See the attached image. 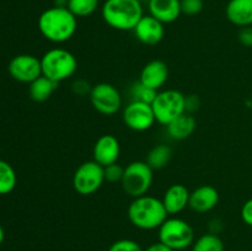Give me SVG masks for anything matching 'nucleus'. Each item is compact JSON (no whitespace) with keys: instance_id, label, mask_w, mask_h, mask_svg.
I'll use <instances>...</instances> for the list:
<instances>
[{"instance_id":"obj_7","label":"nucleus","mask_w":252,"mask_h":251,"mask_svg":"<svg viewBox=\"0 0 252 251\" xmlns=\"http://www.w3.org/2000/svg\"><path fill=\"white\" fill-rule=\"evenodd\" d=\"M159 241L174 251H181L194 243L193 228L181 218H167L159 228Z\"/></svg>"},{"instance_id":"obj_23","label":"nucleus","mask_w":252,"mask_h":251,"mask_svg":"<svg viewBox=\"0 0 252 251\" xmlns=\"http://www.w3.org/2000/svg\"><path fill=\"white\" fill-rule=\"evenodd\" d=\"M192 251H224V243L218 234L207 233L194 240Z\"/></svg>"},{"instance_id":"obj_8","label":"nucleus","mask_w":252,"mask_h":251,"mask_svg":"<svg viewBox=\"0 0 252 251\" xmlns=\"http://www.w3.org/2000/svg\"><path fill=\"white\" fill-rule=\"evenodd\" d=\"M105 169L95 160L85 161L75 170L73 187L81 196H90L97 192L105 182Z\"/></svg>"},{"instance_id":"obj_16","label":"nucleus","mask_w":252,"mask_h":251,"mask_svg":"<svg viewBox=\"0 0 252 251\" xmlns=\"http://www.w3.org/2000/svg\"><path fill=\"white\" fill-rule=\"evenodd\" d=\"M189 194H191V192L182 184L171 185L165 191L161 201L169 216L181 213L186 207H189Z\"/></svg>"},{"instance_id":"obj_2","label":"nucleus","mask_w":252,"mask_h":251,"mask_svg":"<svg viewBox=\"0 0 252 251\" xmlns=\"http://www.w3.org/2000/svg\"><path fill=\"white\" fill-rule=\"evenodd\" d=\"M127 216L130 223L142 230L159 229L169 218V213L165 209L161 199L149 194L133 198L128 206Z\"/></svg>"},{"instance_id":"obj_12","label":"nucleus","mask_w":252,"mask_h":251,"mask_svg":"<svg viewBox=\"0 0 252 251\" xmlns=\"http://www.w3.org/2000/svg\"><path fill=\"white\" fill-rule=\"evenodd\" d=\"M133 32L140 43L145 46H155L164 38L165 27L162 22L153 17L152 15H144Z\"/></svg>"},{"instance_id":"obj_10","label":"nucleus","mask_w":252,"mask_h":251,"mask_svg":"<svg viewBox=\"0 0 252 251\" xmlns=\"http://www.w3.org/2000/svg\"><path fill=\"white\" fill-rule=\"evenodd\" d=\"M123 122L134 132L149 130L157 122L154 111L150 103L130 101L123 110Z\"/></svg>"},{"instance_id":"obj_28","label":"nucleus","mask_w":252,"mask_h":251,"mask_svg":"<svg viewBox=\"0 0 252 251\" xmlns=\"http://www.w3.org/2000/svg\"><path fill=\"white\" fill-rule=\"evenodd\" d=\"M203 0H181V11L187 16L198 15L203 10Z\"/></svg>"},{"instance_id":"obj_17","label":"nucleus","mask_w":252,"mask_h":251,"mask_svg":"<svg viewBox=\"0 0 252 251\" xmlns=\"http://www.w3.org/2000/svg\"><path fill=\"white\" fill-rule=\"evenodd\" d=\"M148 7L149 15L164 25L176 21L182 14L181 0H149Z\"/></svg>"},{"instance_id":"obj_4","label":"nucleus","mask_w":252,"mask_h":251,"mask_svg":"<svg viewBox=\"0 0 252 251\" xmlns=\"http://www.w3.org/2000/svg\"><path fill=\"white\" fill-rule=\"evenodd\" d=\"M42 75L56 83L68 80L78 70V59L70 51L64 48H53L41 58Z\"/></svg>"},{"instance_id":"obj_13","label":"nucleus","mask_w":252,"mask_h":251,"mask_svg":"<svg viewBox=\"0 0 252 251\" xmlns=\"http://www.w3.org/2000/svg\"><path fill=\"white\" fill-rule=\"evenodd\" d=\"M121 154V145L117 138L112 134H103L96 140L94 145L93 157L96 162L106 167L118 161Z\"/></svg>"},{"instance_id":"obj_18","label":"nucleus","mask_w":252,"mask_h":251,"mask_svg":"<svg viewBox=\"0 0 252 251\" xmlns=\"http://www.w3.org/2000/svg\"><path fill=\"white\" fill-rule=\"evenodd\" d=\"M225 15L231 24L240 29L252 26V0H230Z\"/></svg>"},{"instance_id":"obj_27","label":"nucleus","mask_w":252,"mask_h":251,"mask_svg":"<svg viewBox=\"0 0 252 251\" xmlns=\"http://www.w3.org/2000/svg\"><path fill=\"white\" fill-rule=\"evenodd\" d=\"M108 251H144L137 241L132 239H120L110 246Z\"/></svg>"},{"instance_id":"obj_31","label":"nucleus","mask_w":252,"mask_h":251,"mask_svg":"<svg viewBox=\"0 0 252 251\" xmlns=\"http://www.w3.org/2000/svg\"><path fill=\"white\" fill-rule=\"evenodd\" d=\"M201 106V100L197 95H189L186 96V112L187 113H193L197 111Z\"/></svg>"},{"instance_id":"obj_9","label":"nucleus","mask_w":252,"mask_h":251,"mask_svg":"<svg viewBox=\"0 0 252 251\" xmlns=\"http://www.w3.org/2000/svg\"><path fill=\"white\" fill-rule=\"evenodd\" d=\"M90 102L98 113L112 116L122 107V96L118 89L110 83H98L91 88Z\"/></svg>"},{"instance_id":"obj_32","label":"nucleus","mask_w":252,"mask_h":251,"mask_svg":"<svg viewBox=\"0 0 252 251\" xmlns=\"http://www.w3.org/2000/svg\"><path fill=\"white\" fill-rule=\"evenodd\" d=\"M73 90L74 93L78 94V95H86V94H90L91 88L89 85V83H86L85 80H76L73 84Z\"/></svg>"},{"instance_id":"obj_6","label":"nucleus","mask_w":252,"mask_h":251,"mask_svg":"<svg viewBox=\"0 0 252 251\" xmlns=\"http://www.w3.org/2000/svg\"><path fill=\"white\" fill-rule=\"evenodd\" d=\"M154 180V170L147 161H133L125 167L121 181L122 188L128 196L137 198L148 193Z\"/></svg>"},{"instance_id":"obj_26","label":"nucleus","mask_w":252,"mask_h":251,"mask_svg":"<svg viewBox=\"0 0 252 251\" xmlns=\"http://www.w3.org/2000/svg\"><path fill=\"white\" fill-rule=\"evenodd\" d=\"M105 169V180L111 184H116V182H121L123 179V174H125V167L121 166L118 162L111 164L108 166L103 167Z\"/></svg>"},{"instance_id":"obj_34","label":"nucleus","mask_w":252,"mask_h":251,"mask_svg":"<svg viewBox=\"0 0 252 251\" xmlns=\"http://www.w3.org/2000/svg\"><path fill=\"white\" fill-rule=\"evenodd\" d=\"M4 239H5V231H4V228H2V226L0 225V245H1V244L4 243Z\"/></svg>"},{"instance_id":"obj_1","label":"nucleus","mask_w":252,"mask_h":251,"mask_svg":"<svg viewBox=\"0 0 252 251\" xmlns=\"http://www.w3.org/2000/svg\"><path fill=\"white\" fill-rule=\"evenodd\" d=\"M78 17L68 7L53 6L44 10L38 17L42 36L53 43H64L75 34Z\"/></svg>"},{"instance_id":"obj_11","label":"nucleus","mask_w":252,"mask_h":251,"mask_svg":"<svg viewBox=\"0 0 252 251\" xmlns=\"http://www.w3.org/2000/svg\"><path fill=\"white\" fill-rule=\"evenodd\" d=\"M7 70L16 81L31 84L42 75L41 59L32 54H19L10 61Z\"/></svg>"},{"instance_id":"obj_14","label":"nucleus","mask_w":252,"mask_h":251,"mask_svg":"<svg viewBox=\"0 0 252 251\" xmlns=\"http://www.w3.org/2000/svg\"><path fill=\"white\" fill-rule=\"evenodd\" d=\"M169 79V66L160 59L150 61L143 66L140 71L139 83L154 90H159L166 84Z\"/></svg>"},{"instance_id":"obj_15","label":"nucleus","mask_w":252,"mask_h":251,"mask_svg":"<svg viewBox=\"0 0 252 251\" xmlns=\"http://www.w3.org/2000/svg\"><path fill=\"white\" fill-rule=\"evenodd\" d=\"M218 202V189L211 185H202L191 192L189 207L196 213H207L216 208Z\"/></svg>"},{"instance_id":"obj_24","label":"nucleus","mask_w":252,"mask_h":251,"mask_svg":"<svg viewBox=\"0 0 252 251\" xmlns=\"http://www.w3.org/2000/svg\"><path fill=\"white\" fill-rule=\"evenodd\" d=\"M100 0H68V7L76 17H88L97 10Z\"/></svg>"},{"instance_id":"obj_3","label":"nucleus","mask_w":252,"mask_h":251,"mask_svg":"<svg viewBox=\"0 0 252 251\" xmlns=\"http://www.w3.org/2000/svg\"><path fill=\"white\" fill-rule=\"evenodd\" d=\"M101 15L108 26L118 31H133L144 16L142 2L138 0H106Z\"/></svg>"},{"instance_id":"obj_25","label":"nucleus","mask_w":252,"mask_h":251,"mask_svg":"<svg viewBox=\"0 0 252 251\" xmlns=\"http://www.w3.org/2000/svg\"><path fill=\"white\" fill-rule=\"evenodd\" d=\"M157 95H158L157 90L143 85V84L139 83V81H138L137 84H134V85L132 86V89H130L132 101H139V102H145L152 105L153 101H154L155 97H157Z\"/></svg>"},{"instance_id":"obj_20","label":"nucleus","mask_w":252,"mask_h":251,"mask_svg":"<svg viewBox=\"0 0 252 251\" xmlns=\"http://www.w3.org/2000/svg\"><path fill=\"white\" fill-rule=\"evenodd\" d=\"M57 88H58V83L51 80L47 76L41 75L31 84H29L30 97L36 102H44L51 98Z\"/></svg>"},{"instance_id":"obj_21","label":"nucleus","mask_w":252,"mask_h":251,"mask_svg":"<svg viewBox=\"0 0 252 251\" xmlns=\"http://www.w3.org/2000/svg\"><path fill=\"white\" fill-rule=\"evenodd\" d=\"M172 157V149L166 144H159L155 145L152 150L149 152V154L147 155V160L150 167L153 170H161L165 166H167V164L170 162Z\"/></svg>"},{"instance_id":"obj_29","label":"nucleus","mask_w":252,"mask_h":251,"mask_svg":"<svg viewBox=\"0 0 252 251\" xmlns=\"http://www.w3.org/2000/svg\"><path fill=\"white\" fill-rule=\"evenodd\" d=\"M239 42L243 44L244 47L252 48V26L241 27L238 34Z\"/></svg>"},{"instance_id":"obj_5","label":"nucleus","mask_w":252,"mask_h":251,"mask_svg":"<svg viewBox=\"0 0 252 251\" xmlns=\"http://www.w3.org/2000/svg\"><path fill=\"white\" fill-rule=\"evenodd\" d=\"M152 107L157 122L167 126L186 112V95L175 89L158 91Z\"/></svg>"},{"instance_id":"obj_33","label":"nucleus","mask_w":252,"mask_h":251,"mask_svg":"<svg viewBox=\"0 0 252 251\" xmlns=\"http://www.w3.org/2000/svg\"><path fill=\"white\" fill-rule=\"evenodd\" d=\"M144 251H174L172 249H170L169 246H166L165 244H162L161 241H158V243L152 244V245L148 246Z\"/></svg>"},{"instance_id":"obj_22","label":"nucleus","mask_w":252,"mask_h":251,"mask_svg":"<svg viewBox=\"0 0 252 251\" xmlns=\"http://www.w3.org/2000/svg\"><path fill=\"white\" fill-rule=\"evenodd\" d=\"M17 184V175L14 167L5 160H0V194H9Z\"/></svg>"},{"instance_id":"obj_30","label":"nucleus","mask_w":252,"mask_h":251,"mask_svg":"<svg viewBox=\"0 0 252 251\" xmlns=\"http://www.w3.org/2000/svg\"><path fill=\"white\" fill-rule=\"evenodd\" d=\"M240 216H241V219H243V221L246 224V225L252 226V198L248 199V201L243 204Z\"/></svg>"},{"instance_id":"obj_19","label":"nucleus","mask_w":252,"mask_h":251,"mask_svg":"<svg viewBox=\"0 0 252 251\" xmlns=\"http://www.w3.org/2000/svg\"><path fill=\"white\" fill-rule=\"evenodd\" d=\"M197 128V121L191 113L185 112L166 126L169 137L174 140H185L191 137Z\"/></svg>"},{"instance_id":"obj_35","label":"nucleus","mask_w":252,"mask_h":251,"mask_svg":"<svg viewBox=\"0 0 252 251\" xmlns=\"http://www.w3.org/2000/svg\"><path fill=\"white\" fill-rule=\"evenodd\" d=\"M138 1H140V2H143V1H149V0H138Z\"/></svg>"}]
</instances>
